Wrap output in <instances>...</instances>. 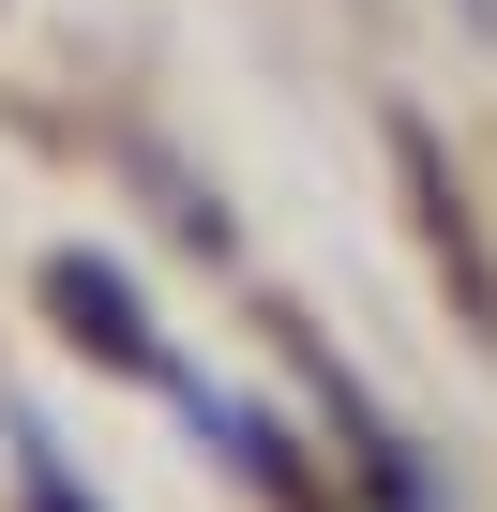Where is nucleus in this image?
I'll return each instance as SVG.
<instances>
[{"label": "nucleus", "mask_w": 497, "mask_h": 512, "mask_svg": "<svg viewBox=\"0 0 497 512\" xmlns=\"http://www.w3.org/2000/svg\"><path fill=\"white\" fill-rule=\"evenodd\" d=\"M392 166H407V211H422V241H437V272H452V317H467V332H497V272H482V226H467V196H452L437 136H422V121H392Z\"/></svg>", "instance_id": "obj_1"}, {"label": "nucleus", "mask_w": 497, "mask_h": 512, "mask_svg": "<svg viewBox=\"0 0 497 512\" xmlns=\"http://www.w3.org/2000/svg\"><path fill=\"white\" fill-rule=\"evenodd\" d=\"M46 317L91 347V362H121V377H166V347H151V317L121 302V272H91V256H61L46 272Z\"/></svg>", "instance_id": "obj_2"}, {"label": "nucleus", "mask_w": 497, "mask_h": 512, "mask_svg": "<svg viewBox=\"0 0 497 512\" xmlns=\"http://www.w3.org/2000/svg\"><path fill=\"white\" fill-rule=\"evenodd\" d=\"M0 437H16V482H31V512H106V497H91V482L61 467V437H46L31 407H16V422H0Z\"/></svg>", "instance_id": "obj_3"}]
</instances>
